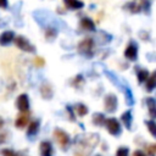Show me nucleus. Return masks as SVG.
Listing matches in <instances>:
<instances>
[{"label":"nucleus","mask_w":156,"mask_h":156,"mask_svg":"<svg viewBox=\"0 0 156 156\" xmlns=\"http://www.w3.org/2000/svg\"><path fill=\"white\" fill-rule=\"evenodd\" d=\"M93 123H94L95 126H102V124L105 123V117H104V115H101V113H95V115L93 116Z\"/></svg>","instance_id":"aec40b11"},{"label":"nucleus","mask_w":156,"mask_h":156,"mask_svg":"<svg viewBox=\"0 0 156 156\" xmlns=\"http://www.w3.org/2000/svg\"><path fill=\"white\" fill-rule=\"evenodd\" d=\"M121 119H122V122L124 123V126H126L128 129H130V126H132V113H130V111H126V112L122 115Z\"/></svg>","instance_id":"dca6fc26"},{"label":"nucleus","mask_w":156,"mask_h":156,"mask_svg":"<svg viewBox=\"0 0 156 156\" xmlns=\"http://www.w3.org/2000/svg\"><path fill=\"white\" fill-rule=\"evenodd\" d=\"M40 156H52V145L49 141L40 143Z\"/></svg>","instance_id":"9d476101"},{"label":"nucleus","mask_w":156,"mask_h":156,"mask_svg":"<svg viewBox=\"0 0 156 156\" xmlns=\"http://www.w3.org/2000/svg\"><path fill=\"white\" fill-rule=\"evenodd\" d=\"M99 136L96 134H90L87 136H83V139L79 141V147L77 150V152L74 154V156H87L91 152V150L95 147V145L98 144Z\"/></svg>","instance_id":"f257e3e1"},{"label":"nucleus","mask_w":156,"mask_h":156,"mask_svg":"<svg viewBox=\"0 0 156 156\" xmlns=\"http://www.w3.org/2000/svg\"><path fill=\"white\" fill-rule=\"evenodd\" d=\"M15 39V44H16V46L18 48V49H21V50H23V51H27V52H34L35 51V48L29 43V40H27L24 37H22V35H18V37H16V38H13Z\"/></svg>","instance_id":"7ed1b4c3"},{"label":"nucleus","mask_w":156,"mask_h":156,"mask_svg":"<svg viewBox=\"0 0 156 156\" xmlns=\"http://www.w3.org/2000/svg\"><path fill=\"white\" fill-rule=\"evenodd\" d=\"M16 106L21 112H27L29 108V100L26 94H21L16 100Z\"/></svg>","instance_id":"0eeeda50"},{"label":"nucleus","mask_w":156,"mask_h":156,"mask_svg":"<svg viewBox=\"0 0 156 156\" xmlns=\"http://www.w3.org/2000/svg\"><path fill=\"white\" fill-rule=\"evenodd\" d=\"M63 4L66 5V7H68L71 10H78L84 6L83 1H80V0H63Z\"/></svg>","instance_id":"ddd939ff"},{"label":"nucleus","mask_w":156,"mask_h":156,"mask_svg":"<svg viewBox=\"0 0 156 156\" xmlns=\"http://www.w3.org/2000/svg\"><path fill=\"white\" fill-rule=\"evenodd\" d=\"M1 155H2V156H24V155H22V154H17V152H15L13 150H10V149H4V150H1Z\"/></svg>","instance_id":"5701e85b"},{"label":"nucleus","mask_w":156,"mask_h":156,"mask_svg":"<svg viewBox=\"0 0 156 156\" xmlns=\"http://www.w3.org/2000/svg\"><path fill=\"white\" fill-rule=\"evenodd\" d=\"M54 136H55L57 144L61 146L62 150H66L68 147V145H69V138H68V135L62 129H55Z\"/></svg>","instance_id":"20e7f679"},{"label":"nucleus","mask_w":156,"mask_h":156,"mask_svg":"<svg viewBox=\"0 0 156 156\" xmlns=\"http://www.w3.org/2000/svg\"><path fill=\"white\" fill-rule=\"evenodd\" d=\"M136 76H138L139 82H140V83H143V82H145V80H146V78L149 77V72H147L146 69H140V71L136 73Z\"/></svg>","instance_id":"4be33fe9"},{"label":"nucleus","mask_w":156,"mask_h":156,"mask_svg":"<svg viewBox=\"0 0 156 156\" xmlns=\"http://www.w3.org/2000/svg\"><path fill=\"white\" fill-rule=\"evenodd\" d=\"M13 38H15V33L11 32V30H6V32L1 33V35H0V45L5 46V45L10 44V41H12Z\"/></svg>","instance_id":"1a4fd4ad"},{"label":"nucleus","mask_w":156,"mask_h":156,"mask_svg":"<svg viewBox=\"0 0 156 156\" xmlns=\"http://www.w3.org/2000/svg\"><path fill=\"white\" fill-rule=\"evenodd\" d=\"M39 130V121H33L29 123V127H28V130H27V134L29 136H33L38 133Z\"/></svg>","instance_id":"2eb2a0df"},{"label":"nucleus","mask_w":156,"mask_h":156,"mask_svg":"<svg viewBox=\"0 0 156 156\" xmlns=\"http://www.w3.org/2000/svg\"><path fill=\"white\" fill-rule=\"evenodd\" d=\"M34 65H35L37 67H43V66L45 65V60H44L43 57H35V58H34Z\"/></svg>","instance_id":"cd10ccee"},{"label":"nucleus","mask_w":156,"mask_h":156,"mask_svg":"<svg viewBox=\"0 0 156 156\" xmlns=\"http://www.w3.org/2000/svg\"><path fill=\"white\" fill-rule=\"evenodd\" d=\"M124 56H126L128 60H130V61L136 60V57H138V48H136L133 43H130V44L126 48V50H124Z\"/></svg>","instance_id":"6e6552de"},{"label":"nucleus","mask_w":156,"mask_h":156,"mask_svg":"<svg viewBox=\"0 0 156 156\" xmlns=\"http://www.w3.org/2000/svg\"><path fill=\"white\" fill-rule=\"evenodd\" d=\"M78 51L79 54L87 56V57H91L93 56V50H94V41L91 38H85L83 39L79 44H78Z\"/></svg>","instance_id":"f03ea898"},{"label":"nucleus","mask_w":156,"mask_h":156,"mask_svg":"<svg viewBox=\"0 0 156 156\" xmlns=\"http://www.w3.org/2000/svg\"><path fill=\"white\" fill-rule=\"evenodd\" d=\"M105 124H106L107 130L110 132V134L118 135L121 133V126H119V122L116 118H107V119H105Z\"/></svg>","instance_id":"39448f33"},{"label":"nucleus","mask_w":156,"mask_h":156,"mask_svg":"<svg viewBox=\"0 0 156 156\" xmlns=\"http://www.w3.org/2000/svg\"><path fill=\"white\" fill-rule=\"evenodd\" d=\"M146 105L149 107V112H150V116L154 118L156 116V107H155V100L152 98H147L146 99Z\"/></svg>","instance_id":"f3484780"},{"label":"nucleus","mask_w":156,"mask_h":156,"mask_svg":"<svg viewBox=\"0 0 156 156\" xmlns=\"http://www.w3.org/2000/svg\"><path fill=\"white\" fill-rule=\"evenodd\" d=\"M127 7H128V9L130 10V12H133V13L140 11V6L136 5V4H132V2H129V4H127Z\"/></svg>","instance_id":"a878e982"},{"label":"nucleus","mask_w":156,"mask_h":156,"mask_svg":"<svg viewBox=\"0 0 156 156\" xmlns=\"http://www.w3.org/2000/svg\"><path fill=\"white\" fill-rule=\"evenodd\" d=\"M74 108H76V113H77L78 116H80V117L85 116L87 112H88V107H87L85 105H83V104H78V105H76Z\"/></svg>","instance_id":"6ab92c4d"},{"label":"nucleus","mask_w":156,"mask_h":156,"mask_svg":"<svg viewBox=\"0 0 156 156\" xmlns=\"http://www.w3.org/2000/svg\"><path fill=\"white\" fill-rule=\"evenodd\" d=\"M80 27L83 29H85V30H95L94 22L90 18H88V17H84V18L80 20Z\"/></svg>","instance_id":"4468645a"},{"label":"nucleus","mask_w":156,"mask_h":156,"mask_svg":"<svg viewBox=\"0 0 156 156\" xmlns=\"http://www.w3.org/2000/svg\"><path fill=\"white\" fill-rule=\"evenodd\" d=\"M146 126L151 133V135H156V127H155V122L154 121H146Z\"/></svg>","instance_id":"b1692460"},{"label":"nucleus","mask_w":156,"mask_h":156,"mask_svg":"<svg viewBox=\"0 0 156 156\" xmlns=\"http://www.w3.org/2000/svg\"><path fill=\"white\" fill-rule=\"evenodd\" d=\"M133 156H145V155H144L143 151H140V150H135L134 154H133Z\"/></svg>","instance_id":"c756f323"},{"label":"nucleus","mask_w":156,"mask_h":156,"mask_svg":"<svg viewBox=\"0 0 156 156\" xmlns=\"http://www.w3.org/2000/svg\"><path fill=\"white\" fill-rule=\"evenodd\" d=\"M146 152H147L149 156H155V155H156V145H155V144L147 145V146H146Z\"/></svg>","instance_id":"393cba45"},{"label":"nucleus","mask_w":156,"mask_h":156,"mask_svg":"<svg viewBox=\"0 0 156 156\" xmlns=\"http://www.w3.org/2000/svg\"><path fill=\"white\" fill-rule=\"evenodd\" d=\"M2 124H4V122H2V119H1V118H0V128H1V127H2Z\"/></svg>","instance_id":"7c9ffc66"},{"label":"nucleus","mask_w":156,"mask_h":156,"mask_svg":"<svg viewBox=\"0 0 156 156\" xmlns=\"http://www.w3.org/2000/svg\"><path fill=\"white\" fill-rule=\"evenodd\" d=\"M0 7L6 9L7 7V0H0Z\"/></svg>","instance_id":"c85d7f7f"},{"label":"nucleus","mask_w":156,"mask_h":156,"mask_svg":"<svg viewBox=\"0 0 156 156\" xmlns=\"http://www.w3.org/2000/svg\"><path fill=\"white\" fill-rule=\"evenodd\" d=\"M56 34H57L56 29L49 27V28L46 29V32H45V38H46L48 40H54V39L56 38Z\"/></svg>","instance_id":"412c9836"},{"label":"nucleus","mask_w":156,"mask_h":156,"mask_svg":"<svg viewBox=\"0 0 156 156\" xmlns=\"http://www.w3.org/2000/svg\"><path fill=\"white\" fill-rule=\"evenodd\" d=\"M40 94L44 99H51L52 96V88L49 83H43L40 87Z\"/></svg>","instance_id":"f8f14e48"},{"label":"nucleus","mask_w":156,"mask_h":156,"mask_svg":"<svg viewBox=\"0 0 156 156\" xmlns=\"http://www.w3.org/2000/svg\"><path fill=\"white\" fill-rule=\"evenodd\" d=\"M155 80H156L155 73H152L149 78H146V89H147L149 91H152V90H154V88H155V85H156Z\"/></svg>","instance_id":"a211bd4d"},{"label":"nucleus","mask_w":156,"mask_h":156,"mask_svg":"<svg viewBox=\"0 0 156 156\" xmlns=\"http://www.w3.org/2000/svg\"><path fill=\"white\" fill-rule=\"evenodd\" d=\"M28 122H29V115H28V111H27V112H22V113L17 117L15 124H16L17 128H23L24 126H27Z\"/></svg>","instance_id":"9b49d317"},{"label":"nucleus","mask_w":156,"mask_h":156,"mask_svg":"<svg viewBox=\"0 0 156 156\" xmlns=\"http://www.w3.org/2000/svg\"><path fill=\"white\" fill-rule=\"evenodd\" d=\"M128 147H124V146H122V147H119L118 150H117V152H116V156H128Z\"/></svg>","instance_id":"bb28decb"},{"label":"nucleus","mask_w":156,"mask_h":156,"mask_svg":"<svg viewBox=\"0 0 156 156\" xmlns=\"http://www.w3.org/2000/svg\"><path fill=\"white\" fill-rule=\"evenodd\" d=\"M105 110L110 113L115 112L116 108H117V98L113 95V94H108L106 98H105Z\"/></svg>","instance_id":"423d86ee"}]
</instances>
